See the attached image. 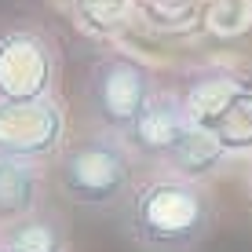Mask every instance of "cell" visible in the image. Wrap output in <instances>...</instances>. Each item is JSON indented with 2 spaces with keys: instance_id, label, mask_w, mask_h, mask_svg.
<instances>
[{
  "instance_id": "cell-5",
  "label": "cell",
  "mask_w": 252,
  "mask_h": 252,
  "mask_svg": "<svg viewBox=\"0 0 252 252\" xmlns=\"http://www.w3.org/2000/svg\"><path fill=\"white\" fill-rule=\"evenodd\" d=\"M63 114L48 99L0 102V158L7 161H40L59 150Z\"/></svg>"
},
{
  "instance_id": "cell-12",
  "label": "cell",
  "mask_w": 252,
  "mask_h": 252,
  "mask_svg": "<svg viewBox=\"0 0 252 252\" xmlns=\"http://www.w3.org/2000/svg\"><path fill=\"white\" fill-rule=\"evenodd\" d=\"M249 197H252V172H249Z\"/></svg>"
},
{
  "instance_id": "cell-9",
  "label": "cell",
  "mask_w": 252,
  "mask_h": 252,
  "mask_svg": "<svg viewBox=\"0 0 252 252\" xmlns=\"http://www.w3.org/2000/svg\"><path fill=\"white\" fill-rule=\"evenodd\" d=\"M40 176L30 168V161L0 158V223H15L37 208Z\"/></svg>"
},
{
  "instance_id": "cell-8",
  "label": "cell",
  "mask_w": 252,
  "mask_h": 252,
  "mask_svg": "<svg viewBox=\"0 0 252 252\" xmlns=\"http://www.w3.org/2000/svg\"><path fill=\"white\" fill-rule=\"evenodd\" d=\"M227 158H230V150L212 135V128L190 125L187 135L179 139V146L164 158V164H168L179 179H194V183H197V179L220 172L223 164H227Z\"/></svg>"
},
{
  "instance_id": "cell-4",
  "label": "cell",
  "mask_w": 252,
  "mask_h": 252,
  "mask_svg": "<svg viewBox=\"0 0 252 252\" xmlns=\"http://www.w3.org/2000/svg\"><path fill=\"white\" fill-rule=\"evenodd\" d=\"M55 81V44L37 26L0 30V102L44 99Z\"/></svg>"
},
{
  "instance_id": "cell-3",
  "label": "cell",
  "mask_w": 252,
  "mask_h": 252,
  "mask_svg": "<svg viewBox=\"0 0 252 252\" xmlns=\"http://www.w3.org/2000/svg\"><path fill=\"white\" fill-rule=\"evenodd\" d=\"M158 92L154 73L132 55H102L92 66L84 95H88V110L106 132L125 135L132 121L143 114L150 95Z\"/></svg>"
},
{
  "instance_id": "cell-7",
  "label": "cell",
  "mask_w": 252,
  "mask_h": 252,
  "mask_svg": "<svg viewBox=\"0 0 252 252\" xmlns=\"http://www.w3.org/2000/svg\"><path fill=\"white\" fill-rule=\"evenodd\" d=\"M252 81H245L241 73H230V69H197L194 77L187 81L183 88V110H187V121L197 128H212L220 114L238 99L241 92H249Z\"/></svg>"
},
{
  "instance_id": "cell-11",
  "label": "cell",
  "mask_w": 252,
  "mask_h": 252,
  "mask_svg": "<svg viewBox=\"0 0 252 252\" xmlns=\"http://www.w3.org/2000/svg\"><path fill=\"white\" fill-rule=\"evenodd\" d=\"M212 135L220 139L230 154H249L252 150V88L241 92L220 114V121L212 125Z\"/></svg>"
},
{
  "instance_id": "cell-2",
  "label": "cell",
  "mask_w": 252,
  "mask_h": 252,
  "mask_svg": "<svg viewBox=\"0 0 252 252\" xmlns=\"http://www.w3.org/2000/svg\"><path fill=\"white\" fill-rule=\"evenodd\" d=\"M59 187L73 205L114 208L132 194V158L128 146L110 135L81 139L66 146L59 161Z\"/></svg>"
},
{
  "instance_id": "cell-6",
  "label": "cell",
  "mask_w": 252,
  "mask_h": 252,
  "mask_svg": "<svg viewBox=\"0 0 252 252\" xmlns=\"http://www.w3.org/2000/svg\"><path fill=\"white\" fill-rule=\"evenodd\" d=\"M187 128L190 121H187L183 99L176 92H154L150 102L143 106V114L125 132V143L146 161H164L179 146V139L187 135Z\"/></svg>"
},
{
  "instance_id": "cell-1",
  "label": "cell",
  "mask_w": 252,
  "mask_h": 252,
  "mask_svg": "<svg viewBox=\"0 0 252 252\" xmlns=\"http://www.w3.org/2000/svg\"><path fill=\"white\" fill-rule=\"evenodd\" d=\"M128 230L143 252H194L212 230V201L194 179H154L132 194Z\"/></svg>"
},
{
  "instance_id": "cell-10",
  "label": "cell",
  "mask_w": 252,
  "mask_h": 252,
  "mask_svg": "<svg viewBox=\"0 0 252 252\" xmlns=\"http://www.w3.org/2000/svg\"><path fill=\"white\" fill-rule=\"evenodd\" d=\"M63 227L51 216H22L0 234V252H66Z\"/></svg>"
}]
</instances>
